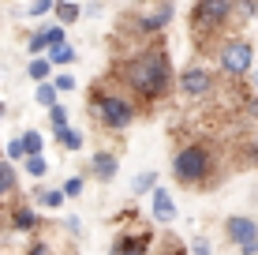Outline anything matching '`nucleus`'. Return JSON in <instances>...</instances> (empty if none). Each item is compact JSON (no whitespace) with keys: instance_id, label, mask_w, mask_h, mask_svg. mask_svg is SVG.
<instances>
[{"instance_id":"1","label":"nucleus","mask_w":258,"mask_h":255,"mask_svg":"<svg viewBox=\"0 0 258 255\" xmlns=\"http://www.w3.org/2000/svg\"><path fill=\"white\" fill-rule=\"evenodd\" d=\"M168 75H172L168 72V53H161V49H146L120 68V79L146 101H157L168 90Z\"/></svg>"},{"instance_id":"2","label":"nucleus","mask_w":258,"mask_h":255,"mask_svg":"<svg viewBox=\"0 0 258 255\" xmlns=\"http://www.w3.org/2000/svg\"><path fill=\"white\" fill-rule=\"evenodd\" d=\"M172 177L180 180V184H191V188L206 184V180L213 177V154H210L202 143L183 146V150L172 158Z\"/></svg>"},{"instance_id":"3","label":"nucleus","mask_w":258,"mask_h":255,"mask_svg":"<svg viewBox=\"0 0 258 255\" xmlns=\"http://www.w3.org/2000/svg\"><path fill=\"white\" fill-rule=\"evenodd\" d=\"M236 12V0H195V12H191V30L210 34L217 26H225Z\"/></svg>"},{"instance_id":"4","label":"nucleus","mask_w":258,"mask_h":255,"mask_svg":"<svg viewBox=\"0 0 258 255\" xmlns=\"http://www.w3.org/2000/svg\"><path fill=\"white\" fill-rule=\"evenodd\" d=\"M217 64H221V72L232 75V79L247 75L254 68V45L247 38H228L225 45H221V53H217Z\"/></svg>"},{"instance_id":"5","label":"nucleus","mask_w":258,"mask_h":255,"mask_svg":"<svg viewBox=\"0 0 258 255\" xmlns=\"http://www.w3.org/2000/svg\"><path fill=\"white\" fill-rule=\"evenodd\" d=\"M94 109H97V120L112 131H123L135 120V105L123 98V94H101V98H94Z\"/></svg>"},{"instance_id":"6","label":"nucleus","mask_w":258,"mask_h":255,"mask_svg":"<svg viewBox=\"0 0 258 255\" xmlns=\"http://www.w3.org/2000/svg\"><path fill=\"white\" fill-rule=\"evenodd\" d=\"M180 90L187 94V98H202V94L213 90V75L206 72V68L191 64V68H183V72H180Z\"/></svg>"},{"instance_id":"7","label":"nucleus","mask_w":258,"mask_h":255,"mask_svg":"<svg viewBox=\"0 0 258 255\" xmlns=\"http://www.w3.org/2000/svg\"><path fill=\"white\" fill-rule=\"evenodd\" d=\"M225 233H228V240H236V244H239V248H247V244H254V240H258V225L251 222V218H228Z\"/></svg>"},{"instance_id":"8","label":"nucleus","mask_w":258,"mask_h":255,"mask_svg":"<svg viewBox=\"0 0 258 255\" xmlns=\"http://www.w3.org/2000/svg\"><path fill=\"white\" fill-rule=\"evenodd\" d=\"M168 19H172V4H154L150 12H142L139 15V26L142 30H161V26H168Z\"/></svg>"},{"instance_id":"9","label":"nucleus","mask_w":258,"mask_h":255,"mask_svg":"<svg viewBox=\"0 0 258 255\" xmlns=\"http://www.w3.org/2000/svg\"><path fill=\"white\" fill-rule=\"evenodd\" d=\"M146 248H150V236L146 233H139V236L131 233V236H120L109 255H146Z\"/></svg>"},{"instance_id":"10","label":"nucleus","mask_w":258,"mask_h":255,"mask_svg":"<svg viewBox=\"0 0 258 255\" xmlns=\"http://www.w3.org/2000/svg\"><path fill=\"white\" fill-rule=\"evenodd\" d=\"M116 169H120V162H116V154H94V165H90V173H94V177L97 180H101V184H109L112 177H116Z\"/></svg>"},{"instance_id":"11","label":"nucleus","mask_w":258,"mask_h":255,"mask_svg":"<svg viewBox=\"0 0 258 255\" xmlns=\"http://www.w3.org/2000/svg\"><path fill=\"white\" fill-rule=\"evenodd\" d=\"M172 218H176L172 195H168L165 188H157V191H154V222H172Z\"/></svg>"},{"instance_id":"12","label":"nucleus","mask_w":258,"mask_h":255,"mask_svg":"<svg viewBox=\"0 0 258 255\" xmlns=\"http://www.w3.org/2000/svg\"><path fill=\"white\" fill-rule=\"evenodd\" d=\"M12 229H15V233L38 229V214H34L30 207H15V210H12Z\"/></svg>"},{"instance_id":"13","label":"nucleus","mask_w":258,"mask_h":255,"mask_svg":"<svg viewBox=\"0 0 258 255\" xmlns=\"http://www.w3.org/2000/svg\"><path fill=\"white\" fill-rule=\"evenodd\" d=\"M131 191H135V195H142V191H157V173L154 169L139 173V177L131 180Z\"/></svg>"},{"instance_id":"14","label":"nucleus","mask_w":258,"mask_h":255,"mask_svg":"<svg viewBox=\"0 0 258 255\" xmlns=\"http://www.w3.org/2000/svg\"><path fill=\"white\" fill-rule=\"evenodd\" d=\"M12 191H19L15 188V169L8 162H0V199H8Z\"/></svg>"},{"instance_id":"15","label":"nucleus","mask_w":258,"mask_h":255,"mask_svg":"<svg viewBox=\"0 0 258 255\" xmlns=\"http://www.w3.org/2000/svg\"><path fill=\"white\" fill-rule=\"evenodd\" d=\"M56 86H52V83H38V94H34V101H38V105H45V109H56Z\"/></svg>"},{"instance_id":"16","label":"nucleus","mask_w":258,"mask_h":255,"mask_svg":"<svg viewBox=\"0 0 258 255\" xmlns=\"http://www.w3.org/2000/svg\"><path fill=\"white\" fill-rule=\"evenodd\" d=\"M26 75L38 79V83H49V75H52V60H49V57H38V60L30 64V72H26Z\"/></svg>"},{"instance_id":"17","label":"nucleus","mask_w":258,"mask_h":255,"mask_svg":"<svg viewBox=\"0 0 258 255\" xmlns=\"http://www.w3.org/2000/svg\"><path fill=\"white\" fill-rule=\"evenodd\" d=\"M30 255H75V251H71L68 244H64V248H56V244H52L49 236H45V240H38V244L30 248Z\"/></svg>"},{"instance_id":"18","label":"nucleus","mask_w":258,"mask_h":255,"mask_svg":"<svg viewBox=\"0 0 258 255\" xmlns=\"http://www.w3.org/2000/svg\"><path fill=\"white\" fill-rule=\"evenodd\" d=\"M79 15H83V8H79V4H68V0H60V4H56V19L60 23H75Z\"/></svg>"},{"instance_id":"19","label":"nucleus","mask_w":258,"mask_h":255,"mask_svg":"<svg viewBox=\"0 0 258 255\" xmlns=\"http://www.w3.org/2000/svg\"><path fill=\"white\" fill-rule=\"evenodd\" d=\"M64 199H68L64 191H49V188H41V191H38V203L45 207V210H56L60 203H64Z\"/></svg>"},{"instance_id":"20","label":"nucleus","mask_w":258,"mask_h":255,"mask_svg":"<svg viewBox=\"0 0 258 255\" xmlns=\"http://www.w3.org/2000/svg\"><path fill=\"white\" fill-rule=\"evenodd\" d=\"M49 12H56V0H34V4L26 8V15H30V19H45Z\"/></svg>"},{"instance_id":"21","label":"nucleus","mask_w":258,"mask_h":255,"mask_svg":"<svg viewBox=\"0 0 258 255\" xmlns=\"http://www.w3.org/2000/svg\"><path fill=\"white\" fill-rule=\"evenodd\" d=\"M60 143H64V150H79V146H83V131L79 128H64L60 131Z\"/></svg>"},{"instance_id":"22","label":"nucleus","mask_w":258,"mask_h":255,"mask_svg":"<svg viewBox=\"0 0 258 255\" xmlns=\"http://www.w3.org/2000/svg\"><path fill=\"white\" fill-rule=\"evenodd\" d=\"M41 38H45V45H49V53H52L56 45H64V26H45V30H41Z\"/></svg>"},{"instance_id":"23","label":"nucleus","mask_w":258,"mask_h":255,"mask_svg":"<svg viewBox=\"0 0 258 255\" xmlns=\"http://www.w3.org/2000/svg\"><path fill=\"white\" fill-rule=\"evenodd\" d=\"M23 143H26V154H30V158H41V146H45V143H41V131H26Z\"/></svg>"},{"instance_id":"24","label":"nucleus","mask_w":258,"mask_h":255,"mask_svg":"<svg viewBox=\"0 0 258 255\" xmlns=\"http://www.w3.org/2000/svg\"><path fill=\"white\" fill-rule=\"evenodd\" d=\"M49 60H52V64H71V60H75V49L64 41V45H56V49L49 53Z\"/></svg>"},{"instance_id":"25","label":"nucleus","mask_w":258,"mask_h":255,"mask_svg":"<svg viewBox=\"0 0 258 255\" xmlns=\"http://www.w3.org/2000/svg\"><path fill=\"white\" fill-rule=\"evenodd\" d=\"M49 124H52V131H56V135H60L64 128H71V124H68V113L60 109V105H56V109H49Z\"/></svg>"},{"instance_id":"26","label":"nucleus","mask_w":258,"mask_h":255,"mask_svg":"<svg viewBox=\"0 0 258 255\" xmlns=\"http://www.w3.org/2000/svg\"><path fill=\"white\" fill-rule=\"evenodd\" d=\"M8 158H12V162H26V143H23V135L19 139H12V143H8Z\"/></svg>"},{"instance_id":"27","label":"nucleus","mask_w":258,"mask_h":255,"mask_svg":"<svg viewBox=\"0 0 258 255\" xmlns=\"http://www.w3.org/2000/svg\"><path fill=\"white\" fill-rule=\"evenodd\" d=\"M26 173H30V177H45L49 162H45V158H26Z\"/></svg>"},{"instance_id":"28","label":"nucleus","mask_w":258,"mask_h":255,"mask_svg":"<svg viewBox=\"0 0 258 255\" xmlns=\"http://www.w3.org/2000/svg\"><path fill=\"white\" fill-rule=\"evenodd\" d=\"M83 177H71V180H64V188H60V191H64V195L68 199H79V195H83Z\"/></svg>"},{"instance_id":"29","label":"nucleus","mask_w":258,"mask_h":255,"mask_svg":"<svg viewBox=\"0 0 258 255\" xmlns=\"http://www.w3.org/2000/svg\"><path fill=\"white\" fill-rule=\"evenodd\" d=\"M254 0H239V4H236V15H239V19H251V15H254Z\"/></svg>"},{"instance_id":"30","label":"nucleus","mask_w":258,"mask_h":255,"mask_svg":"<svg viewBox=\"0 0 258 255\" xmlns=\"http://www.w3.org/2000/svg\"><path fill=\"white\" fill-rule=\"evenodd\" d=\"M52 86H56L60 94H64V90H75V75H56V79H52Z\"/></svg>"},{"instance_id":"31","label":"nucleus","mask_w":258,"mask_h":255,"mask_svg":"<svg viewBox=\"0 0 258 255\" xmlns=\"http://www.w3.org/2000/svg\"><path fill=\"white\" fill-rule=\"evenodd\" d=\"M191 251H195V255H213V251H210V240H206V236H195Z\"/></svg>"},{"instance_id":"32","label":"nucleus","mask_w":258,"mask_h":255,"mask_svg":"<svg viewBox=\"0 0 258 255\" xmlns=\"http://www.w3.org/2000/svg\"><path fill=\"white\" fill-rule=\"evenodd\" d=\"M247 158H251V162H258V128H254L251 143H247Z\"/></svg>"},{"instance_id":"33","label":"nucleus","mask_w":258,"mask_h":255,"mask_svg":"<svg viewBox=\"0 0 258 255\" xmlns=\"http://www.w3.org/2000/svg\"><path fill=\"white\" fill-rule=\"evenodd\" d=\"M247 117H251V120H258V98H251V101H247Z\"/></svg>"},{"instance_id":"34","label":"nucleus","mask_w":258,"mask_h":255,"mask_svg":"<svg viewBox=\"0 0 258 255\" xmlns=\"http://www.w3.org/2000/svg\"><path fill=\"white\" fill-rule=\"evenodd\" d=\"M254 86H258V72H254Z\"/></svg>"},{"instance_id":"35","label":"nucleus","mask_w":258,"mask_h":255,"mask_svg":"<svg viewBox=\"0 0 258 255\" xmlns=\"http://www.w3.org/2000/svg\"><path fill=\"white\" fill-rule=\"evenodd\" d=\"M0 117H4V105H0Z\"/></svg>"}]
</instances>
